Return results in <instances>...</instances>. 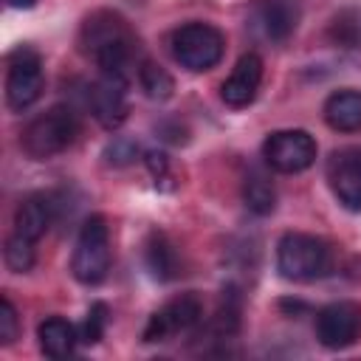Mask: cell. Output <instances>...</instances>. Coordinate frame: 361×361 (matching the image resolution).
I'll list each match as a JSON object with an SVG mask.
<instances>
[{
    "instance_id": "8",
    "label": "cell",
    "mask_w": 361,
    "mask_h": 361,
    "mask_svg": "<svg viewBox=\"0 0 361 361\" xmlns=\"http://www.w3.org/2000/svg\"><path fill=\"white\" fill-rule=\"evenodd\" d=\"M324 175L338 203L350 212H361V147L333 149Z\"/></svg>"
},
{
    "instance_id": "22",
    "label": "cell",
    "mask_w": 361,
    "mask_h": 361,
    "mask_svg": "<svg viewBox=\"0 0 361 361\" xmlns=\"http://www.w3.org/2000/svg\"><path fill=\"white\" fill-rule=\"evenodd\" d=\"M107 322H110L107 305H104V302H93L90 310H87V319H85V324H82L79 341H85V344L102 341V336H104V330H107Z\"/></svg>"
},
{
    "instance_id": "24",
    "label": "cell",
    "mask_w": 361,
    "mask_h": 361,
    "mask_svg": "<svg viewBox=\"0 0 361 361\" xmlns=\"http://www.w3.org/2000/svg\"><path fill=\"white\" fill-rule=\"evenodd\" d=\"M107 155H116V158H110L113 164H130L135 155H138V147L135 144H130V141H113L110 147H107Z\"/></svg>"
},
{
    "instance_id": "11",
    "label": "cell",
    "mask_w": 361,
    "mask_h": 361,
    "mask_svg": "<svg viewBox=\"0 0 361 361\" xmlns=\"http://www.w3.org/2000/svg\"><path fill=\"white\" fill-rule=\"evenodd\" d=\"M299 17V0H257L248 14V25L265 42H285L296 31Z\"/></svg>"
},
{
    "instance_id": "12",
    "label": "cell",
    "mask_w": 361,
    "mask_h": 361,
    "mask_svg": "<svg viewBox=\"0 0 361 361\" xmlns=\"http://www.w3.org/2000/svg\"><path fill=\"white\" fill-rule=\"evenodd\" d=\"M259 82H262V59H259V54L248 51L237 59L231 76L220 85V99L228 107H245L257 99Z\"/></svg>"
},
{
    "instance_id": "13",
    "label": "cell",
    "mask_w": 361,
    "mask_h": 361,
    "mask_svg": "<svg viewBox=\"0 0 361 361\" xmlns=\"http://www.w3.org/2000/svg\"><path fill=\"white\" fill-rule=\"evenodd\" d=\"M87 102H90V110H93L96 121L107 130H116L127 118V82L113 79V76H102L90 87Z\"/></svg>"
},
{
    "instance_id": "3",
    "label": "cell",
    "mask_w": 361,
    "mask_h": 361,
    "mask_svg": "<svg viewBox=\"0 0 361 361\" xmlns=\"http://www.w3.org/2000/svg\"><path fill=\"white\" fill-rule=\"evenodd\" d=\"M79 135V118L71 107L54 104L42 116L31 118L28 127L20 135V147L34 161H48L59 152H65Z\"/></svg>"
},
{
    "instance_id": "15",
    "label": "cell",
    "mask_w": 361,
    "mask_h": 361,
    "mask_svg": "<svg viewBox=\"0 0 361 361\" xmlns=\"http://www.w3.org/2000/svg\"><path fill=\"white\" fill-rule=\"evenodd\" d=\"M324 121L336 133H358L361 130V90L344 87L327 96Z\"/></svg>"
},
{
    "instance_id": "19",
    "label": "cell",
    "mask_w": 361,
    "mask_h": 361,
    "mask_svg": "<svg viewBox=\"0 0 361 361\" xmlns=\"http://www.w3.org/2000/svg\"><path fill=\"white\" fill-rule=\"evenodd\" d=\"M138 85H141V90H144L149 99H155V102L169 99L172 90H175V82H172V76L166 73V68H161V65L152 62V59H141V62H138Z\"/></svg>"
},
{
    "instance_id": "23",
    "label": "cell",
    "mask_w": 361,
    "mask_h": 361,
    "mask_svg": "<svg viewBox=\"0 0 361 361\" xmlns=\"http://www.w3.org/2000/svg\"><path fill=\"white\" fill-rule=\"evenodd\" d=\"M17 310H14V305L3 296L0 299V344H11L14 338H17Z\"/></svg>"
},
{
    "instance_id": "17",
    "label": "cell",
    "mask_w": 361,
    "mask_h": 361,
    "mask_svg": "<svg viewBox=\"0 0 361 361\" xmlns=\"http://www.w3.org/2000/svg\"><path fill=\"white\" fill-rule=\"evenodd\" d=\"M144 262H147V271L158 279V282H169L178 276V251L175 245L169 243L166 234L161 231H152L147 245H144Z\"/></svg>"
},
{
    "instance_id": "7",
    "label": "cell",
    "mask_w": 361,
    "mask_h": 361,
    "mask_svg": "<svg viewBox=\"0 0 361 361\" xmlns=\"http://www.w3.org/2000/svg\"><path fill=\"white\" fill-rule=\"evenodd\" d=\"M262 158L274 172H305L316 161V138L307 130H276L265 138Z\"/></svg>"
},
{
    "instance_id": "2",
    "label": "cell",
    "mask_w": 361,
    "mask_h": 361,
    "mask_svg": "<svg viewBox=\"0 0 361 361\" xmlns=\"http://www.w3.org/2000/svg\"><path fill=\"white\" fill-rule=\"evenodd\" d=\"M333 251L322 237L288 231L276 243V268L290 282H313L330 274Z\"/></svg>"
},
{
    "instance_id": "14",
    "label": "cell",
    "mask_w": 361,
    "mask_h": 361,
    "mask_svg": "<svg viewBox=\"0 0 361 361\" xmlns=\"http://www.w3.org/2000/svg\"><path fill=\"white\" fill-rule=\"evenodd\" d=\"M56 212H59V203L54 195H45V192L28 195L14 212V231L37 243L56 220Z\"/></svg>"
},
{
    "instance_id": "21",
    "label": "cell",
    "mask_w": 361,
    "mask_h": 361,
    "mask_svg": "<svg viewBox=\"0 0 361 361\" xmlns=\"http://www.w3.org/2000/svg\"><path fill=\"white\" fill-rule=\"evenodd\" d=\"M3 259H6V265H8L14 274L31 271V265H34V259H37V254H34V240H28V237L11 231V237L6 240V248H3Z\"/></svg>"
},
{
    "instance_id": "1",
    "label": "cell",
    "mask_w": 361,
    "mask_h": 361,
    "mask_svg": "<svg viewBox=\"0 0 361 361\" xmlns=\"http://www.w3.org/2000/svg\"><path fill=\"white\" fill-rule=\"evenodd\" d=\"M82 42L87 54L96 59L102 76L130 79V68L135 59V37L127 23L113 11H96L87 17L82 28Z\"/></svg>"
},
{
    "instance_id": "9",
    "label": "cell",
    "mask_w": 361,
    "mask_h": 361,
    "mask_svg": "<svg viewBox=\"0 0 361 361\" xmlns=\"http://www.w3.org/2000/svg\"><path fill=\"white\" fill-rule=\"evenodd\" d=\"M361 333V307L355 302H330L316 313V338L327 350L350 347Z\"/></svg>"
},
{
    "instance_id": "10",
    "label": "cell",
    "mask_w": 361,
    "mask_h": 361,
    "mask_svg": "<svg viewBox=\"0 0 361 361\" xmlns=\"http://www.w3.org/2000/svg\"><path fill=\"white\" fill-rule=\"evenodd\" d=\"M200 316H203L200 299L195 293H180L149 316L144 327V341H166L178 333H186L200 322Z\"/></svg>"
},
{
    "instance_id": "20",
    "label": "cell",
    "mask_w": 361,
    "mask_h": 361,
    "mask_svg": "<svg viewBox=\"0 0 361 361\" xmlns=\"http://www.w3.org/2000/svg\"><path fill=\"white\" fill-rule=\"evenodd\" d=\"M327 37L338 48H361V11H341L330 23Z\"/></svg>"
},
{
    "instance_id": "16",
    "label": "cell",
    "mask_w": 361,
    "mask_h": 361,
    "mask_svg": "<svg viewBox=\"0 0 361 361\" xmlns=\"http://www.w3.org/2000/svg\"><path fill=\"white\" fill-rule=\"evenodd\" d=\"M37 338H39V350L48 358H68L79 341L76 327L62 319V316H48L45 322H39L37 327Z\"/></svg>"
},
{
    "instance_id": "25",
    "label": "cell",
    "mask_w": 361,
    "mask_h": 361,
    "mask_svg": "<svg viewBox=\"0 0 361 361\" xmlns=\"http://www.w3.org/2000/svg\"><path fill=\"white\" fill-rule=\"evenodd\" d=\"M6 3H8L11 8H31L37 0H6Z\"/></svg>"
},
{
    "instance_id": "4",
    "label": "cell",
    "mask_w": 361,
    "mask_h": 361,
    "mask_svg": "<svg viewBox=\"0 0 361 361\" xmlns=\"http://www.w3.org/2000/svg\"><path fill=\"white\" fill-rule=\"evenodd\" d=\"M110 226L104 214H90L79 228L71 257V274L82 285H99L110 271Z\"/></svg>"
},
{
    "instance_id": "18",
    "label": "cell",
    "mask_w": 361,
    "mask_h": 361,
    "mask_svg": "<svg viewBox=\"0 0 361 361\" xmlns=\"http://www.w3.org/2000/svg\"><path fill=\"white\" fill-rule=\"evenodd\" d=\"M243 200L248 206V212L265 217L274 212L276 206V189L271 183V178L262 172V169H251L245 175V183H243Z\"/></svg>"
},
{
    "instance_id": "5",
    "label": "cell",
    "mask_w": 361,
    "mask_h": 361,
    "mask_svg": "<svg viewBox=\"0 0 361 361\" xmlns=\"http://www.w3.org/2000/svg\"><path fill=\"white\" fill-rule=\"evenodd\" d=\"M169 48L180 68L192 73H203V71H212L223 59L226 37L220 28L209 23H186L172 34Z\"/></svg>"
},
{
    "instance_id": "6",
    "label": "cell",
    "mask_w": 361,
    "mask_h": 361,
    "mask_svg": "<svg viewBox=\"0 0 361 361\" xmlns=\"http://www.w3.org/2000/svg\"><path fill=\"white\" fill-rule=\"evenodd\" d=\"M42 56L31 45H20L8 54L6 71V102L11 110L31 107L42 93Z\"/></svg>"
}]
</instances>
